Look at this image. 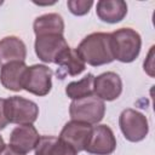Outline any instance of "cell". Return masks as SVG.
Here are the masks:
<instances>
[{
	"label": "cell",
	"instance_id": "4",
	"mask_svg": "<svg viewBox=\"0 0 155 155\" xmlns=\"http://www.w3.org/2000/svg\"><path fill=\"white\" fill-rule=\"evenodd\" d=\"M5 115L10 124L33 125L39 116V107L30 99L12 96L5 99Z\"/></svg>",
	"mask_w": 155,
	"mask_h": 155
},
{
	"label": "cell",
	"instance_id": "2",
	"mask_svg": "<svg viewBox=\"0 0 155 155\" xmlns=\"http://www.w3.org/2000/svg\"><path fill=\"white\" fill-rule=\"evenodd\" d=\"M110 35L114 59L122 63H131L139 56L142 39L134 29L120 28L110 33Z\"/></svg>",
	"mask_w": 155,
	"mask_h": 155
},
{
	"label": "cell",
	"instance_id": "14",
	"mask_svg": "<svg viewBox=\"0 0 155 155\" xmlns=\"http://www.w3.org/2000/svg\"><path fill=\"white\" fill-rule=\"evenodd\" d=\"M56 64H58L57 69V75L63 79L65 75H79L85 70V62L81 59L79 53L76 52L75 48L67 47L57 58Z\"/></svg>",
	"mask_w": 155,
	"mask_h": 155
},
{
	"label": "cell",
	"instance_id": "15",
	"mask_svg": "<svg viewBox=\"0 0 155 155\" xmlns=\"http://www.w3.org/2000/svg\"><path fill=\"white\" fill-rule=\"evenodd\" d=\"M96 13L103 22L117 23L127 15V4L122 0H101L96 5Z\"/></svg>",
	"mask_w": 155,
	"mask_h": 155
},
{
	"label": "cell",
	"instance_id": "18",
	"mask_svg": "<svg viewBox=\"0 0 155 155\" xmlns=\"http://www.w3.org/2000/svg\"><path fill=\"white\" fill-rule=\"evenodd\" d=\"M93 80H94L93 74L88 73L86 76H84L79 81L69 82L65 87V94L73 101L92 96V93H93Z\"/></svg>",
	"mask_w": 155,
	"mask_h": 155
},
{
	"label": "cell",
	"instance_id": "11",
	"mask_svg": "<svg viewBox=\"0 0 155 155\" xmlns=\"http://www.w3.org/2000/svg\"><path fill=\"white\" fill-rule=\"evenodd\" d=\"M40 136L33 125L16 126L10 134V145L21 154L30 153L35 149Z\"/></svg>",
	"mask_w": 155,
	"mask_h": 155
},
{
	"label": "cell",
	"instance_id": "1",
	"mask_svg": "<svg viewBox=\"0 0 155 155\" xmlns=\"http://www.w3.org/2000/svg\"><path fill=\"white\" fill-rule=\"evenodd\" d=\"M85 64L99 67L114 61L110 33H92L82 39L75 48Z\"/></svg>",
	"mask_w": 155,
	"mask_h": 155
},
{
	"label": "cell",
	"instance_id": "22",
	"mask_svg": "<svg viewBox=\"0 0 155 155\" xmlns=\"http://www.w3.org/2000/svg\"><path fill=\"white\" fill-rule=\"evenodd\" d=\"M0 155H24V154L18 153V151L15 150L11 145H5V148L2 149V151L0 153Z\"/></svg>",
	"mask_w": 155,
	"mask_h": 155
},
{
	"label": "cell",
	"instance_id": "13",
	"mask_svg": "<svg viewBox=\"0 0 155 155\" xmlns=\"http://www.w3.org/2000/svg\"><path fill=\"white\" fill-rule=\"evenodd\" d=\"M27 57L25 44L17 36H6L0 40V65L11 62H24Z\"/></svg>",
	"mask_w": 155,
	"mask_h": 155
},
{
	"label": "cell",
	"instance_id": "23",
	"mask_svg": "<svg viewBox=\"0 0 155 155\" xmlns=\"http://www.w3.org/2000/svg\"><path fill=\"white\" fill-rule=\"evenodd\" d=\"M5 145H6V144H5V142H4V138L0 136V153L2 151V149L5 148Z\"/></svg>",
	"mask_w": 155,
	"mask_h": 155
},
{
	"label": "cell",
	"instance_id": "24",
	"mask_svg": "<svg viewBox=\"0 0 155 155\" xmlns=\"http://www.w3.org/2000/svg\"><path fill=\"white\" fill-rule=\"evenodd\" d=\"M1 5H2V1H0V6H1Z\"/></svg>",
	"mask_w": 155,
	"mask_h": 155
},
{
	"label": "cell",
	"instance_id": "16",
	"mask_svg": "<svg viewBox=\"0 0 155 155\" xmlns=\"http://www.w3.org/2000/svg\"><path fill=\"white\" fill-rule=\"evenodd\" d=\"M78 153L59 137L41 136L36 147L35 155H76Z\"/></svg>",
	"mask_w": 155,
	"mask_h": 155
},
{
	"label": "cell",
	"instance_id": "7",
	"mask_svg": "<svg viewBox=\"0 0 155 155\" xmlns=\"http://www.w3.org/2000/svg\"><path fill=\"white\" fill-rule=\"evenodd\" d=\"M69 47L62 34H48L36 36L34 48L40 61L44 63H56L58 56Z\"/></svg>",
	"mask_w": 155,
	"mask_h": 155
},
{
	"label": "cell",
	"instance_id": "20",
	"mask_svg": "<svg viewBox=\"0 0 155 155\" xmlns=\"http://www.w3.org/2000/svg\"><path fill=\"white\" fill-rule=\"evenodd\" d=\"M153 53H154V46H151L150 47V51H149V53H148V57L145 58V61H144V70L147 71V74L149 75V76H154V64H153V61H154V58H153Z\"/></svg>",
	"mask_w": 155,
	"mask_h": 155
},
{
	"label": "cell",
	"instance_id": "5",
	"mask_svg": "<svg viewBox=\"0 0 155 155\" xmlns=\"http://www.w3.org/2000/svg\"><path fill=\"white\" fill-rule=\"evenodd\" d=\"M119 126L124 137L133 143L143 140L149 132L148 119L136 109H125L119 116Z\"/></svg>",
	"mask_w": 155,
	"mask_h": 155
},
{
	"label": "cell",
	"instance_id": "12",
	"mask_svg": "<svg viewBox=\"0 0 155 155\" xmlns=\"http://www.w3.org/2000/svg\"><path fill=\"white\" fill-rule=\"evenodd\" d=\"M28 65L24 62H11L1 67L0 81L1 85L10 91L18 92L23 90V80Z\"/></svg>",
	"mask_w": 155,
	"mask_h": 155
},
{
	"label": "cell",
	"instance_id": "8",
	"mask_svg": "<svg viewBox=\"0 0 155 155\" xmlns=\"http://www.w3.org/2000/svg\"><path fill=\"white\" fill-rule=\"evenodd\" d=\"M116 148V138L113 130L107 125L92 127V133L85 151L93 155H110Z\"/></svg>",
	"mask_w": 155,
	"mask_h": 155
},
{
	"label": "cell",
	"instance_id": "17",
	"mask_svg": "<svg viewBox=\"0 0 155 155\" xmlns=\"http://www.w3.org/2000/svg\"><path fill=\"white\" fill-rule=\"evenodd\" d=\"M33 29L35 36L64 33V21L58 13H45L35 18Z\"/></svg>",
	"mask_w": 155,
	"mask_h": 155
},
{
	"label": "cell",
	"instance_id": "10",
	"mask_svg": "<svg viewBox=\"0 0 155 155\" xmlns=\"http://www.w3.org/2000/svg\"><path fill=\"white\" fill-rule=\"evenodd\" d=\"M93 92L103 102L117 99L122 92L121 78L114 71H105L96 76L93 80Z\"/></svg>",
	"mask_w": 155,
	"mask_h": 155
},
{
	"label": "cell",
	"instance_id": "6",
	"mask_svg": "<svg viewBox=\"0 0 155 155\" xmlns=\"http://www.w3.org/2000/svg\"><path fill=\"white\" fill-rule=\"evenodd\" d=\"M52 70L44 64H34L27 68L23 90L39 97L48 94L52 88Z\"/></svg>",
	"mask_w": 155,
	"mask_h": 155
},
{
	"label": "cell",
	"instance_id": "9",
	"mask_svg": "<svg viewBox=\"0 0 155 155\" xmlns=\"http://www.w3.org/2000/svg\"><path fill=\"white\" fill-rule=\"evenodd\" d=\"M92 133V126L80 121H69L61 131L59 138L69 144L76 153L84 151L88 144Z\"/></svg>",
	"mask_w": 155,
	"mask_h": 155
},
{
	"label": "cell",
	"instance_id": "19",
	"mask_svg": "<svg viewBox=\"0 0 155 155\" xmlns=\"http://www.w3.org/2000/svg\"><path fill=\"white\" fill-rule=\"evenodd\" d=\"M92 5H93L92 0H68L67 2L69 11L75 16H84L88 13Z\"/></svg>",
	"mask_w": 155,
	"mask_h": 155
},
{
	"label": "cell",
	"instance_id": "21",
	"mask_svg": "<svg viewBox=\"0 0 155 155\" xmlns=\"http://www.w3.org/2000/svg\"><path fill=\"white\" fill-rule=\"evenodd\" d=\"M8 121L5 115V99L0 98V130H4L7 126Z\"/></svg>",
	"mask_w": 155,
	"mask_h": 155
},
{
	"label": "cell",
	"instance_id": "3",
	"mask_svg": "<svg viewBox=\"0 0 155 155\" xmlns=\"http://www.w3.org/2000/svg\"><path fill=\"white\" fill-rule=\"evenodd\" d=\"M105 114V104L96 96H88L81 99H75L70 103L69 115L71 120L97 125L103 120Z\"/></svg>",
	"mask_w": 155,
	"mask_h": 155
}]
</instances>
